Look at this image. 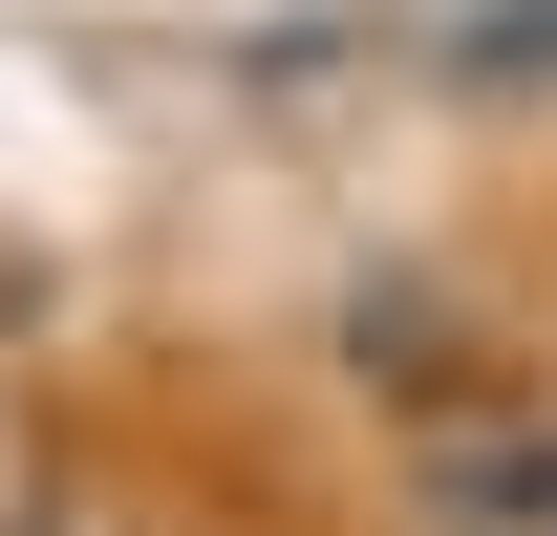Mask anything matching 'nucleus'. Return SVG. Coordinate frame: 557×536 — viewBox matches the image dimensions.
<instances>
[{
  "label": "nucleus",
  "instance_id": "2",
  "mask_svg": "<svg viewBox=\"0 0 557 536\" xmlns=\"http://www.w3.org/2000/svg\"><path fill=\"white\" fill-rule=\"evenodd\" d=\"M450 65H493V86H557V0H493V22L450 44Z\"/></svg>",
  "mask_w": 557,
  "mask_h": 536
},
{
  "label": "nucleus",
  "instance_id": "1",
  "mask_svg": "<svg viewBox=\"0 0 557 536\" xmlns=\"http://www.w3.org/2000/svg\"><path fill=\"white\" fill-rule=\"evenodd\" d=\"M364 365H386V387H450V365H472V322H450V301H408V279H364Z\"/></svg>",
  "mask_w": 557,
  "mask_h": 536
}]
</instances>
